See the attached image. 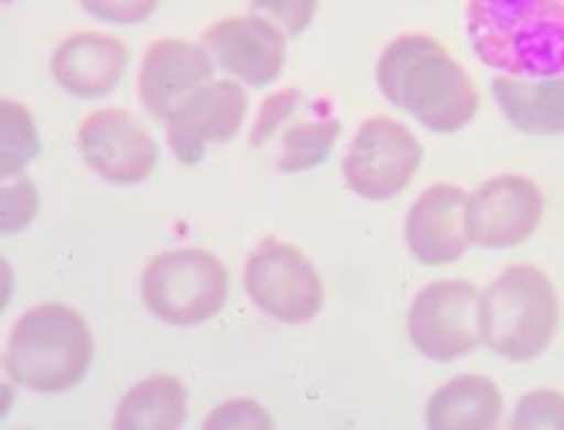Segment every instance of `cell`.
Wrapping results in <instances>:
<instances>
[{"mask_svg": "<svg viewBox=\"0 0 564 430\" xmlns=\"http://www.w3.org/2000/svg\"><path fill=\"white\" fill-rule=\"evenodd\" d=\"M378 86L384 98L432 133H456L481 107L475 79L427 32L395 36L378 59Z\"/></svg>", "mask_w": 564, "mask_h": 430, "instance_id": "1", "label": "cell"}, {"mask_svg": "<svg viewBox=\"0 0 564 430\" xmlns=\"http://www.w3.org/2000/svg\"><path fill=\"white\" fill-rule=\"evenodd\" d=\"M477 59L510 77L564 75V0H467Z\"/></svg>", "mask_w": 564, "mask_h": 430, "instance_id": "2", "label": "cell"}, {"mask_svg": "<svg viewBox=\"0 0 564 430\" xmlns=\"http://www.w3.org/2000/svg\"><path fill=\"white\" fill-rule=\"evenodd\" d=\"M93 350L90 329L75 309L59 302L39 305L17 320L6 370L14 384L32 393L59 395L82 384Z\"/></svg>", "mask_w": 564, "mask_h": 430, "instance_id": "3", "label": "cell"}, {"mask_svg": "<svg viewBox=\"0 0 564 430\" xmlns=\"http://www.w3.org/2000/svg\"><path fill=\"white\" fill-rule=\"evenodd\" d=\"M481 341L510 363H531L553 343L560 296L553 279L533 264L506 268L481 294Z\"/></svg>", "mask_w": 564, "mask_h": 430, "instance_id": "4", "label": "cell"}, {"mask_svg": "<svg viewBox=\"0 0 564 430\" xmlns=\"http://www.w3.org/2000/svg\"><path fill=\"white\" fill-rule=\"evenodd\" d=\"M230 277L221 260L202 249L156 255L140 277L143 302L172 327H197L215 318L228 298Z\"/></svg>", "mask_w": 564, "mask_h": 430, "instance_id": "5", "label": "cell"}, {"mask_svg": "<svg viewBox=\"0 0 564 430\" xmlns=\"http://www.w3.org/2000/svg\"><path fill=\"white\" fill-rule=\"evenodd\" d=\"M422 156L411 129L389 115H372L357 129L341 172L357 197L382 203L404 192Z\"/></svg>", "mask_w": 564, "mask_h": 430, "instance_id": "6", "label": "cell"}, {"mask_svg": "<svg viewBox=\"0 0 564 430\" xmlns=\"http://www.w3.org/2000/svg\"><path fill=\"white\" fill-rule=\"evenodd\" d=\"M481 294L467 279H441L422 289L409 309L413 348L432 361L449 363L473 354L481 341Z\"/></svg>", "mask_w": 564, "mask_h": 430, "instance_id": "7", "label": "cell"}, {"mask_svg": "<svg viewBox=\"0 0 564 430\" xmlns=\"http://www.w3.org/2000/svg\"><path fill=\"white\" fill-rule=\"evenodd\" d=\"M245 289L260 311L288 324L312 320L325 300L314 264L292 244L275 239H264L249 257Z\"/></svg>", "mask_w": 564, "mask_h": 430, "instance_id": "8", "label": "cell"}, {"mask_svg": "<svg viewBox=\"0 0 564 430\" xmlns=\"http://www.w3.org/2000/svg\"><path fill=\"white\" fill-rule=\"evenodd\" d=\"M544 217V195L524 174H501L467 197L465 225L469 244L506 251L524 244Z\"/></svg>", "mask_w": 564, "mask_h": 430, "instance_id": "9", "label": "cell"}, {"mask_svg": "<svg viewBox=\"0 0 564 430\" xmlns=\"http://www.w3.org/2000/svg\"><path fill=\"white\" fill-rule=\"evenodd\" d=\"M77 150L90 172L113 185L143 183L159 163L156 140L120 109L88 113L77 133Z\"/></svg>", "mask_w": 564, "mask_h": 430, "instance_id": "10", "label": "cell"}, {"mask_svg": "<svg viewBox=\"0 0 564 430\" xmlns=\"http://www.w3.org/2000/svg\"><path fill=\"white\" fill-rule=\"evenodd\" d=\"M247 109V92L232 79L208 81L193 90L165 120L174 158L187 167L202 163L210 142H228L238 135Z\"/></svg>", "mask_w": 564, "mask_h": 430, "instance_id": "11", "label": "cell"}, {"mask_svg": "<svg viewBox=\"0 0 564 430\" xmlns=\"http://www.w3.org/2000/svg\"><path fill=\"white\" fill-rule=\"evenodd\" d=\"M202 45L228 75L253 88L273 84L288 62V34L253 12L213 23Z\"/></svg>", "mask_w": 564, "mask_h": 430, "instance_id": "12", "label": "cell"}, {"mask_svg": "<svg viewBox=\"0 0 564 430\" xmlns=\"http://www.w3.org/2000/svg\"><path fill=\"white\" fill-rule=\"evenodd\" d=\"M213 75L215 66L204 45L159 38L140 62L138 98L156 120H167L187 95L213 81Z\"/></svg>", "mask_w": 564, "mask_h": 430, "instance_id": "13", "label": "cell"}, {"mask_svg": "<svg viewBox=\"0 0 564 430\" xmlns=\"http://www.w3.org/2000/svg\"><path fill=\"white\" fill-rule=\"evenodd\" d=\"M467 195L456 185H432L411 206L404 223V239L411 255L425 266L458 262L467 246L465 225Z\"/></svg>", "mask_w": 564, "mask_h": 430, "instance_id": "14", "label": "cell"}, {"mask_svg": "<svg viewBox=\"0 0 564 430\" xmlns=\"http://www.w3.org/2000/svg\"><path fill=\"white\" fill-rule=\"evenodd\" d=\"M129 64L127 45L105 32H77L66 36L53 53L55 81L75 98L100 100L122 81Z\"/></svg>", "mask_w": 564, "mask_h": 430, "instance_id": "15", "label": "cell"}, {"mask_svg": "<svg viewBox=\"0 0 564 430\" xmlns=\"http://www.w3.org/2000/svg\"><path fill=\"white\" fill-rule=\"evenodd\" d=\"M280 129L282 137L275 169L282 174H301L330 158L341 135V120L337 118L330 100L310 98L307 92H303V98Z\"/></svg>", "mask_w": 564, "mask_h": 430, "instance_id": "16", "label": "cell"}, {"mask_svg": "<svg viewBox=\"0 0 564 430\" xmlns=\"http://www.w3.org/2000/svg\"><path fill=\"white\" fill-rule=\"evenodd\" d=\"M492 95L517 131L527 135L564 133V75L544 79L499 75L492 79Z\"/></svg>", "mask_w": 564, "mask_h": 430, "instance_id": "17", "label": "cell"}, {"mask_svg": "<svg viewBox=\"0 0 564 430\" xmlns=\"http://www.w3.org/2000/svg\"><path fill=\"white\" fill-rule=\"evenodd\" d=\"M503 415V395L484 374H460L438 388L427 404L432 430H490Z\"/></svg>", "mask_w": 564, "mask_h": 430, "instance_id": "18", "label": "cell"}, {"mask_svg": "<svg viewBox=\"0 0 564 430\" xmlns=\"http://www.w3.org/2000/svg\"><path fill=\"white\" fill-rule=\"evenodd\" d=\"M187 419V390L176 376L156 374L135 384L118 404V430H174Z\"/></svg>", "mask_w": 564, "mask_h": 430, "instance_id": "19", "label": "cell"}, {"mask_svg": "<svg viewBox=\"0 0 564 430\" xmlns=\"http://www.w3.org/2000/svg\"><path fill=\"white\" fill-rule=\"evenodd\" d=\"M0 124H3L0 174L6 180L19 176L41 154V137L30 111L14 100L0 102Z\"/></svg>", "mask_w": 564, "mask_h": 430, "instance_id": "20", "label": "cell"}, {"mask_svg": "<svg viewBox=\"0 0 564 430\" xmlns=\"http://www.w3.org/2000/svg\"><path fill=\"white\" fill-rule=\"evenodd\" d=\"M39 189L30 178H17L3 185V206H0V232L14 234L28 228L39 212Z\"/></svg>", "mask_w": 564, "mask_h": 430, "instance_id": "21", "label": "cell"}, {"mask_svg": "<svg viewBox=\"0 0 564 430\" xmlns=\"http://www.w3.org/2000/svg\"><path fill=\"white\" fill-rule=\"evenodd\" d=\"M512 428H557L564 430V395L557 390H533L514 408Z\"/></svg>", "mask_w": 564, "mask_h": 430, "instance_id": "22", "label": "cell"}, {"mask_svg": "<svg viewBox=\"0 0 564 430\" xmlns=\"http://www.w3.org/2000/svg\"><path fill=\"white\" fill-rule=\"evenodd\" d=\"M253 14L269 19L288 38L301 36L314 21L318 0H251Z\"/></svg>", "mask_w": 564, "mask_h": 430, "instance_id": "23", "label": "cell"}, {"mask_svg": "<svg viewBox=\"0 0 564 430\" xmlns=\"http://www.w3.org/2000/svg\"><path fill=\"white\" fill-rule=\"evenodd\" d=\"M303 88L288 86L280 88L278 92L269 95V98L262 102L258 118L251 129V147H262L273 137V133L280 129V124L288 120V115L294 111L299 100L303 98Z\"/></svg>", "mask_w": 564, "mask_h": 430, "instance_id": "24", "label": "cell"}, {"mask_svg": "<svg viewBox=\"0 0 564 430\" xmlns=\"http://www.w3.org/2000/svg\"><path fill=\"white\" fill-rule=\"evenodd\" d=\"M93 19L118 25L145 23L159 8V0H79Z\"/></svg>", "mask_w": 564, "mask_h": 430, "instance_id": "25", "label": "cell"}, {"mask_svg": "<svg viewBox=\"0 0 564 430\" xmlns=\"http://www.w3.org/2000/svg\"><path fill=\"white\" fill-rule=\"evenodd\" d=\"M204 428H273V421L269 412L251 401V399H235L217 406L208 419L204 421Z\"/></svg>", "mask_w": 564, "mask_h": 430, "instance_id": "26", "label": "cell"}]
</instances>
